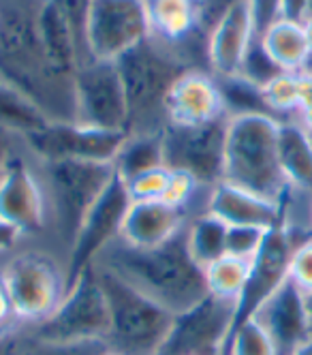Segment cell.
Here are the masks:
<instances>
[{
    "instance_id": "6da1fadb",
    "label": "cell",
    "mask_w": 312,
    "mask_h": 355,
    "mask_svg": "<svg viewBox=\"0 0 312 355\" xmlns=\"http://www.w3.org/2000/svg\"><path fill=\"white\" fill-rule=\"evenodd\" d=\"M43 0H0V80L17 88L49 122H75V80L49 64L39 31Z\"/></svg>"
},
{
    "instance_id": "7a4b0ae2",
    "label": "cell",
    "mask_w": 312,
    "mask_h": 355,
    "mask_svg": "<svg viewBox=\"0 0 312 355\" xmlns=\"http://www.w3.org/2000/svg\"><path fill=\"white\" fill-rule=\"evenodd\" d=\"M187 225L159 246H133L118 236L92 266L122 278L171 315L187 313L210 295L203 268L189 250Z\"/></svg>"
},
{
    "instance_id": "3957f363",
    "label": "cell",
    "mask_w": 312,
    "mask_h": 355,
    "mask_svg": "<svg viewBox=\"0 0 312 355\" xmlns=\"http://www.w3.org/2000/svg\"><path fill=\"white\" fill-rule=\"evenodd\" d=\"M37 173L47 204V232L58 250L67 257L82 225L116 175L114 163L92 161H37Z\"/></svg>"
},
{
    "instance_id": "277c9868",
    "label": "cell",
    "mask_w": 312,
    "mask_h": 355,
    "mask_svg": "<svg viewBox=\"0 0 312 355\" xmlns=\"http://www.w3.org/2000/svg\"><path fill=\"white\" fill-rule=\"evenodd\" d=\"M118 71L126 92L128 135L163 133L167 120V96L182 73L193 71L171 47L156 39L128 49L118 60Z\"/></svg>"
},
{
    "instance_id": "5b68a950",
    "label": "cell",
    "mask_w": 312,
    "mask_h": 355,
    "mask_svg": "<svg viewBox=\"0 0 312 355\" xmlns=\"http://www.w3.org/2000/svg\"><path fill=\"white\" fill-rule=\"evenodd\" d=\"M280 118L268 114L231 116L225 144L223 182L280 201L289 184L278 157Z\"/></svg>"
},
{
    "instance_id": "8992f818",
    "label": "cell",
    "mask_w": 312,
    "mask_h": 355,
    "mask_svg": "<svg viewBox=\"0 0 312 355\" xmlns=\"http://www.w3.org/2000/svg\"><path fill=\"white\" fill-rule=\"evenodd\" d=\"M17 325H37L54 313L69 291L67 263L49 248L15 250L0 266Z\"/></svg>"
},
{
    "instance_id": "52a82bcc",
    "label": "cell",
    "mask_w": 312,
    "mask_h": 355,
    "mask_svg": "<svg viewBox=\"0 0 312 355\" xmlns=\"http://www.w3.org/2000/svg\"><path fill=\"white\" fill-rule=\"evenodd\" d=\"M96 272L110 309V332L103 340L105 349L116 355H156L175 315L126 285L122 278L98 268Z\"/></svg>"
},
{
    "instance_id": "ba28073f",
    "label": "cell",
    "mask_w": 312,
    "mask_h": 355,
    "mask_svg": "<svg viewBox=\"0 0 312 355\" xmlns=\"http://www.w3.org/2000/svg\"><path fill=\"white\" fill-rule=\"evenodd\" d=\"M28 334L51 343H103L110 332L107 297L94 266L86 268L69 287L60 306L45 321L28 325Z\"/></svg>"
},
{
    "instance_id": "9c48e42d",
    "label": "cell",
    "mask_w": 312,
    "mask_h": 355,
    "mask_svg": "<svg viewBox=\"0 0 312 355\" xmlns=\"http://www.w3.org/2000/svg\"><path fill=\"white\" fill-rule=\"evenodd\" d=\"M229 116L203 124H167L163 131L165 167L193 175L201 187L223 182Z\"/></svg>"
},
{
    "instance_id": "30bf717a",
    "label": "cell",
    "mask_w": 312,
    "mask_h": 355,
    "mask_svg": "<svg viewBox=\"0 0 312 355\" xmlns=\"http://www.w3.org/2000/svg\"><path fill=\"white\" fill-rule=\"evenodd\" d=\"M150 39L146 0H92L86 17L88 60L116 62Z\"/></svg>"
},
{
    "instance_id": "8fae6325",
    "label": "cell",
    "mask_w": 312,
    "mask_h": 355,
    "mask_svg": "<svg viewBox=\"0 0 312 355\" xmlns=\"http://www.w3.org/2000/svg\"><path fill=\"white\" fill-rule=\"evenodd\" d=\"M21 137L31 157L37 161L114 163L128 133L94 129L80 122H45Z\"/></svg>"
},
{
    "instance_id": "7c38bea8",
    "label": "cell",
    "mask_w": 312,
    "mask_h": 355,
    "mask_svg": "<svg viewBox=\"0 0 312 355\" xmlns=\"http://www.w3.org/2000/svg\"><path fill=\"white\" fill-rule=\"evenodd\" d=\"M236 325V302L207 295L197 306L175 315L156 355H227Z\"/></svg>"
},
{
    "instance_id": "4fadbf2b",
    "label": "cell",
    "mask_w": 312,
    "mask_h": 355,
    "mask_svg": "<svg viewBox=\"0 0 312 355\" xmlns=\"http://www.w3.org/2000/svg\"><path fill=\"white\" fill-rule=\"evenodd\" d=\"M75 122L105 131H126L128 105L116 62L88 60L75 73Z\"/></svg>"
},
{
    "instance_id": "5bb4252c",
    "label": "cell",
    "mask_w": 312,
    "mask_h": 355,
    "mask_svg": "<svg viewBox=\"0 0 312 355\" xmlns=\"http://www.w3.org/2000/svg\"><path fill=\"white\" fill-rule=\"evenodd\" d=\"M131 204L133 199L128 195V189L122 178H118L116 173L105 193L98 197V201L88 212L80 234L73 242V248L67 257L69 287L86 268L94 263L98 252L122 234V225Z\"/></svg>"
},
{
    "instance_id": "9a60e30c",
    "label": "cell",
    "mask_w": 312,
    "mask_h": 355,
    "mask_svg": "<svg viewBox=\"0 0 312 355\" xmlns=\"http://www.w3.org/2000/svg\"><path fill=\"white\" fill-rule=\"evenodd\" d=\"M0 218L31 240L45 236L47 232L45 193L28 150L11 161L5 178L0 180Z\"/></svg>"
},
{
    "instance_id": "2e32d148",
    "label": "cell",
    "mask_w": 312,
    "mask_h": 355,
    "mask_svg": "<svg viewBox=\"0 0 312 355\" xmlns=\"http://www.w3.org/2000/svg\"><path fill=\"white\" fill-rule=\"evenodd\" d=\"M293 242L282 227L270 230L257 255L250 259V272L246 285L236 304V329L240 323L250 319L263 302L289 278V261L293 255Z\"/></svg>"
},
{
    "instance_id": "e0dca14e",
    "label": "cell",
    "mask_w": 312,
    "mask_h": 355,
    "mask_svg": "<svg viewBox=\"0 0 312 355\" xmlns=\"http://www.w3.org/2000/svg\"><path fill=\"white\" fill-rule=\"evenodd\" d=\"M276 345L278 355H291L312 338L304 291L287 278L252 315Z\"/></svg>"
},
{
    "instance_id": "ac0fdd59",
    "label": "cell",
    "mask_w": 312,
    "mask_h": 355,
    "mask_svg": "<svg viewBox=\"0 0 312 355\" xmlns=\"http://www.w3.org/2000/svg\"><path fill=\"white\" fill-rule=\"evenodd\" d=\"M254 39L248 0H236L216 21L210 39H207V62H210L212 75L216 78L238 75Z\"/></svg>"
},
{
    "instance_id": "d6986e66",
    "label": "cell",
    "mask_w": 312,
    "mask_h": 355,
    "mask_svg": "<svg viewBox=\"0 0 312 355\" xmlns=\"http://www.w3.org/2000/svg\"><path fill=\"white\" fill-rule=\"evenodd\" d=\"M225 114L216 78L210 71H187L175 80L167 96L169 124H203Z\"/></svg>"
},
{
    "instance_id": "ffe728a7",
    "label": "cell",
    "mask_w": 312,
    "mask_h": 355,
    "mask_svg": "<svg viewBox=\"0 0 312 355\" xmlns=\"http://www.w3.org/2000/svg\"><path fill=\"white\" fill-rule=\"evenodd\" d=\"M207 214L220 218L229 227H257V230H276L282 223L280 201L266 199L250 191L218 182L207 195Z\"/></svg>"
},
{
    "instance_id": "44dd1931",
    "label": "cell",
    "mask_w": 312,
    "mask_h": 355,
    "mask_svg": "<svg viewBox=\"0 0 312 355\" xmlns=\"http://www.w3.org/2000/svg\"><path fill=\"white\" fill-rule=\"evenodd\" d=\"M189 223L187 214L165 201H133L120 238L133 246H159Z\"/></svg>"
},
{
    "instance_id": "7402d4cb",
    "label": "cell",
    "mask_w": 312,
    "mask_h": 355,
    "mask_svg": "<svg viewBox=\"0 0 312 355\" xmlns=\"http://www.w3.org/2000/svg\"><path fill=\"white\" fill-rule=\"evenodd\" d=\"M39 31H41V41H43L49 64L54 67V71L60 73L62 78L75 80V73L82 64L80 43H77V37L71 28V24L51 0H43V5H41Z\"/></svg>"
},
{
    "instance_id": "603a6c76",
    "label": "cell",
    "mask_w": 312,
    "mask_h": 355,
    "mask_svg": "<svg viewBox=\"0 0 312 355\" xmlns=\"http://www.w3.org/2000/svg\"><path fill=\"white\" fill-rule=\"evenodd\" d=\"M278 157L287 184L291 189L312 193V137L300 120H280Z\"/></svg>"
},
{
    "instance_id": "cb8c5ba5",
    "label": "cell",
    "mask_w": 312,
    "mask_h": 355,
    "mask_svg": "<svg viewBox=\"0 0 312 355\" xmlns=\"http://www.w3.org/2000/svg\"><path fill=\"white\" fill-rule=\"evenodd\" d=\"M259 41H261L268 56L282 71H291V73L304 71L312 54L304 21L278 17L274 24H270L268 31L259 37Z\"/></svg>"
},
{
    "instance_id": "d4e9b609",
    "label": "cell",
    "mask_w": 312,
    "mask_h": 355,
    "mask_svg": "<svg viewBox=\"0 0 312 355\" xmlns=\"http://www.w3.org/2000/svg\"><path fill=\"white\" fill-rule=\"evenodd\" d=\"M114 167H116L118 178H122L124 182H131L133 178L146 171L165 167L163 133L128 135L114 159Z\"/></svg>"
},
{
    "instance_id": "484cf974",
    "label": "cell",
    "mask_w": 312,
    "mask_h": 355,
    "mask_svg": "<svg viewBox=\"0 0 312 355\" xmlns=\"http://www.w3.org/2000/svg\"><path fill=\"white\" fill-rule=\"evenodd\" d=\"M227 230L229 225H225L220 218L207 212L189 220L187 225L189 250L201 268L227 255Z\"/></svg>"
},
{
    "instance_id": "4316f807",
    "label": "cell",
    "mask_w": 312,
    "mask_h": 355,
    "mask_svg": "<svg viewBox=\"0 0 312 355\" xmlns=\"http://www.w3.org/2000/svg\"><path fill=\"white\" fill-rule=\"evenodd\" d=\"M248 272H250V259L223 255L220 259L207 263L203 268L207 291L214 297L233 300L238 304V297L246 285Z\"/></svg>"
},
{
    "instance_id": "83f0119b",
    "label": "cell",
    "mask_w": 312,
    "mask_h": 355,
    "mask_svg": "<svg viewBox=\"0 0 312 355\" xmlns=\"http://www.w3.org/2000/svg\"><path fill=\"white\" fill-rule=\"evenodd\" d=\"M45 122L49 120L31 98H26L17 88L0 80V126H7V129L24 135L39 129Z\"/></svg>"
},
{
    "instance_id": "f1b7e54d",
    "label": "cell",
    "mask_w": 312,
    "mask_h": 355,
    "mask_svg": "<svg viewBox=\"0 0 312 355\" xmlns=\"http://www.w3.org/2000/svg\"><path fill=\"white\" fill-rule=\"evenodd\" d=\"M216 78V75H214ZM220 96H223V105L225 114L231 116H246V114H268L274 116L263 88L254 86L252 82L244 80L242 75H231V78H216Z\"/></svg>"
},
{
    "instance_id": "f546056e",
    "label": "cell",
    "mask_w": 312,
    "mask_h": 355,
    "mask_svg": "<svg viewBox=\"0 0 312 355\" xmlns=\"http://www.w3.org/2000/svg\"><path fill=\"white\" fill-rule=\"evenodd\" d=\"M105 351L103 343H51L35 338L19 325L13 329L11 355H101Z\"/></svg>"
},
{
    "instance_id": "4dcf8cb0",
    "label": "cell",
    "mask_w": 312,
    "mask_h": 355,
    "mask_svg": "<svg viewBox=\"0 0 312 355\" xmlns=\"http://www.w3.org/2000/svg\"><path fill=\"white\" fill-rule=\"evenodd\" d=\"M227 355H278V351L263 325L250 317L231 332Z\"/></svg>"
},
{
    "instance_id": "1f68e13d",
    "label": "cell",
    "mask_w": 312,
    "mask_h": 355,
    "mask_svg": "<svg viewBox=\"0 0 312 355\" xmlns=\"http://www.w3.org/2000/svg\"><path fill=\"white\" fill-rule=\"evenodd\" d=\"M263 94L276 118H295L300 101V71H282L263 88Z\"/></svg>"
},
{
    "instance_id": "d6a6232c",
    "label": "cell",
    "mask_w": 312,
    "mask_h": 355,
    "mask_svg": "<svg viewBox=\"0 0 312 355\" xmlns=\"http://www.w3.org/2000/svg\"><path fill=\"white\" fill-rule=\"evenodd\" d=\"M280 73H282V69L268 56L261 41L254 39L250 43V47H248L244 60H242V67H240L238 75H242L244 80L252 82L259 88H266Z\"/></svg>"
},
{
    "instance_id": "836d02e7",
    "label": "cell",
    "mask_w": 312,
    "mask_h": 355,
    "mask_svg": "<svg viewBox=\"0 0 312 355\" xmlns=\"http://www.w3.org/2000/svg\"><path fill=\"white\" fill-rule=\"evenodd\" d=\"M169 180H171V171L167 167H159L146 171L124 184L133 201H161L167 193Z\"/></svg>"
},
{
    "instance_id": "e575fe53",
    "label": "cell",
    "mask_w": 312,
    "mask_h": 355,
    "mask_svg": "<svg viewBox=\"0 0 312 355\" xmlns=\"http://www.w3.org/2000/svg\"><path fill=\"white\" fill-rule=\"evenodd\" d=\"M266 230L257 227H229L227 230V255L252 259L266 240Z\"/></svg>"
},
{
    "instance_id": "d590c367",
    "label": "cell",
    "mask_w": 312,
    "mask_h": 355,
    "mask_svg": "<svg viewBox=\"0 0 312 355\" xmlns=\"http://www.w3.org/2000/svg\"><path fill=\"white\" fill-rule=\"evenodd\" d=\"M60 13L67 17V21L71 24V28L77 37V43H80V52H82V64L88 62V54H86V17H88V9L92 0H51Z\"/></svg>"
},
{
    "instance_id": "8d00e7d4",
    "label": "cell",
    "mask_w": 312,
    "mask_h": 355,
    "mask_svg": "<svg viewBox=\"0 0 312 355\" xmlns=\"http://www.w3.org/2000/svg\"><path fill=\"white\" fill-rule=\"evenodd\" d=\"M289 278L304 291H312V240L293 248L289 261Z\"/></svg>"
},
{
    "instance_id": "74e56055",
    "label": "cell",
    "mask_w": 312,
    "mask_h": 355,
    "mask_svg": "<svg viewBox=\"0 0 312 355\" xmlns=\"http://www.w3.org/2000/svg\"><path fill=\"white\" fill-rule=\"evenodd\" d=\"M250 15H252V26L254 37L259 39L270 24H274L280 17V0H248Z\"/></svg>"
},
{
    "instance_id": "f35d334b",
    "label": "cell",
    "mask_w": 312,
    "mask_h": 355,
    "mask_svg": "<svg viewBox=\"0 0 312 355\" xmlns=\"http://www.w3.org/2000/svg\"><path fill=\"white\" fill-rule=\"evenodd\" d=\"M26 150L28 148H26L24 137L19 133L7 129V126H0V180L5 178L11 161Z\"/></svg>"
},
{
    "instance_id": "ab89813d",
    "label": "cell",
    "mask_w": 312,
    "mask_h": 355,
    "mask_svg": "<svg viewBox=\"0 0 312 355\" xmlns=\"http://www.w3.org/2000/svg\"><path fill=\"white\" fill-rule=\"evenodd\" d=\"M295 120H300L304 126H312V75L306 71H300V101Z\"/></svg>"
},
{
    "instance_id": "60d3db41",
    "label": "cell",
    "mask_w": 312,
    "mask_h": 355,
    "mask_svg": "<svg viewBox=\"0 0 312 355\" xmlns=\"http://www.w3.org/2000/svg\"><path fill=\"white\" fill-rule=\"evenodd\" d=\"M26 238L21 236L19 230H15L13 225H9L7 220L0 218V255H11L19 248V244Z\"/></svg>"
},
{
    "instance_id": "b9f144b4",
    "label": "cell",
    "mask_w": 312,
    "mask_h": 355,
    "mask_svg": "<svg viewBox=\"0 0 312 355\" xmlns=\"http://www.w3.org/2000/svg\"><path fill=\"white\" fill-rule=\"evenodd\" d=\"M17 327V321H15V315H13V309H11V302H9V295L0 283V336L11 332V329Z\"/></svg>"
},
{
    "instance_id": "7bdbcfd3",
    "label": "cell",
    "mask_w": 312,
    "mask_h": 355,
    "mask_svg": "<svg viewBox=\"0 0 312 355\" xmlns=\"http://www.w3.org/2000/svg\"><path fill=\"white\" fill-rule=\"evenodd\" d=\"M306 7H308V0H280V17L304 21Z\"/></svg>"
},
{
    "instance_id": "ee69618b",
    "label": "cell",
    "mask_w": 312,
    "mask_h": 355,
    "mask_svg": "<svg viewBox=\"0 0 312 355\" xmlns=\"http://www.w3.org/2000/svg\"><path fill=\"white\" fill-rule=\"evenodd\" d=\"M11 345H13V329L0 336V355H11Z\"/></svg>"
},
{
    "instance_id": "f6af8a7d",
    "label": "cell",
    "mask_w": 312,
    "mask_h": 355,
    "mask_svg": "<svg viewBox=\"0 0 312 355\" xmlns=\"http://www.w3.org/2000/svg\"><path fill=\"white\" fill-rule=\"evenodd\" d=\"M291 355H312V338L308 343H304L297 351H293Z\"/></svg>"
},
{
    "instance_id": "bcb514c9",
    "label": "cell",
    "mask_w": 312,
    "mask_h": 355,
    "mask_svg": "<svg viewBox=\"0 0 312 355\" xmlns=\"http://www.w3.org/2000/svg\"><path fill=\"white\" fill-rule=\"evenodd\" d=\"M304 300H306V311H308V317H310V323H312V291L304 293Z\"/></svg>"
},
{
    "instance_id": "7dc6e473",
    "label": "cell",
    "mask_w": 312,
    "mask_h": 355,
    "mask_svg": "<svg viewBox=\"0 0 312 355\" xmlns=\"http://www.w3.org/2000/svg\"><path fill=\"white\" fill-rule=\"evenodd\" d=\"M304 26H306V37H308V43H310V52H312V19L304 21Z\"/></svg>"
},
{
    "instance_id": "c3c4849f",
    "label": "cell",
    "mask_w": 312,
    "mask_h": 355,
    "mask_svg": "<svg viewBox=\"0 0 312 355\" xmlns=\"http://www.w3.org/2000/svg\"><path fill=\"white\" fill-rule=\"evenodd\" d=\"M312 19V0H308V7H306V15H304V21Z\"/></svg>"
},
{
    "instance_id": "681fc988",
    "label": "cell",
    "mask_w": 312,
    "mask_h": 355,
    "mask_svg": "<svg viewBox=\"0 0 312 355\" xmlns=\"http://www.w3.org/2000/svg\"><path fill=\"white\" fill-rule=\"evenodd\" d=\"M101 355H116V353H110V351H105V353H101Z\"/></svg>"
},
{
    "instance_id": "f907efd6",
    "label": "cell",
    "mask_w": 312,
    "mask_h": 355,
    "mask_svg": "<svg viewBox=\"0 0 312 355\" xmlns=\"http://www.w3.org/2000/svg\"><path fill=\"white\" fill-rule=\"evenodd\" d=\"M306 129L310 131V137H312V126H306Z\"/></svg>"
}]
</instances>
